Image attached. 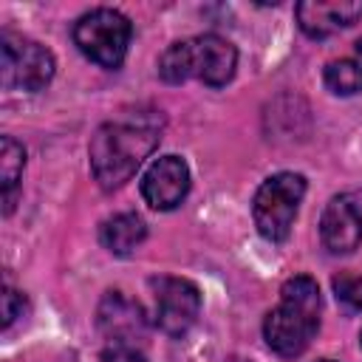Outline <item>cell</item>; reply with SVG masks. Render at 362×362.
<instances>
[{
    "instance_id": "17",
    "label": "cell",
    "mask_w": 362,
    "mask_h": 362,
    "mask_svg": "<svg viewBox=\"0 0 362 362\" xmlns=\"http://www.w3.org/2000/svg\"><path fill=\"white\" fill-rule=\"evenodd\" d=\"M102 362H147V356L136 345H107L102 351Z\"/></svg>"
},
{
    "instance_id": "2",
    "label": "cell",
    "mask_w": 362,
    "mask_h": 362,
    "mask_svg": "<svg viewBox=\"0 0 362 362\" xmlns=\"http://www.w3.org/2000/svg\"><path fill=\"white\" fill-rule=\"evenodd\" d=\"M320 311L322 297L317 280L308 274L288 277L280 288V303L263 320L266 345L283 359L300 356L320 331Z\"/></svg>"
},
{
    "instance_id": "8",
    "label": "cell",
    "mask_w": 362,
    "mask_h": 362,
    "mask_svg": "<svg viewBox=\"0 0 362 362\" xmlns=\"http://www.w3.org/2000/svg\"><path fill=\"white\" fill-rule=\"evenodd\" d=\"M320 238L331 255H348L362 243V192H345L325 204Z\"/></svg>"
},
{
    "instance_id": "15",
    "label": "cell",
    "mask_w": 362,
    "mask_h": 362,
    "mask_svg": "<svg viewBox=\"0 0 362 362\" xmlns=\"http://www.w3.org/2000/svg\"><path fill=\"white\" fill-rule=\"evenodd\" d=\"M334 297L337 303H342L348 311H362V274H351V272H339L334 280Z\"/></svg>"
},
{
    "instance_id": "3",
    "label": "cell",
    "mask_w": 362,
    "mask_h": 362,
    "mask_svg": "<svg viewBox=\"0 0 362 362\" xmlns=\"http://www.w3.org/2000/svg\"><path fill=\"white\" fill-rule=\"evenodd\" d=\"M238 68V51L218 34H201L173 42L158 59V76L170 85L201 79L209 88H223Z\"/></svg>"
},
{
    "instance_id": "1",
    "label": "cell",
    "mask_w": 362,
    "mask_h": 362,
    "mask_svg": "<svg viewBox=\"0 0 362 362\" xmlns=\"http://www.w3.org/2000/svg\"><path fill=\"white\" fill-rule=\"evenodd\" d=\"M164 119L158 110H133L122 119L105 122L88 147L90 173L102 189H119L141 161L158 147Z\"/></svg>"
},
{
    "instance_id": "12",
    "label": "cell",
    "mask_w": 362,
    "mask_h": 362,
    "mask_svg": "<svg viewBox=\"0 0 362 362\" xmlns=\"http://www.w3.org/2000/svg\"><path fill=\"white\" fill-rule=\"evenodd\" d=\"M147 238V226L136 212H119L102 221L99 226V240L110 255H130L133 249L141 246V240Z\"/></svg>"
},
{
    "instance_id": "7",
    "label": "cell",
    "mask_w": 362,
    "mask_h": 362,
    "mask_svg": "<svg viewBox=\"0 0 362 362\" xmlns=\"http://www.w3.org/2000/svg\"><path fill=\"white\" fill-rule=\"evenodd\" d=\"M150 288L156 300L153 322L158 325V331H164L167 337H184L201 314L198 286L184 277L161 274V277H150Z\"/></svg>"
},
{
    "instance_id": "10",
    "label": "cell",
    "mask_w": 362,
    "mask_h": 362,
    "mask_svg": "<svg viewBox=\"0 0 362 362\" xmlns=\"http://www.w3.org/2000/svg\"><path fill=\"white\" fill-rule=\"evenodd\" d=\"M297 25L311 40H325L362 20L359 0H305L294 6Z\"/></svg>"
},
{
    "instance_id": "5",
    "label": "cell",
    "mask_w": 362,
    "mask_h": 362,
    "mask_svg": "<svg viewBox=\"0 0 362 362\" xmlns=\"http://www.w3.org/2000/svg\"><path fill=\"white\" fill-rule=\"evenodd\" d=\"M305 195V178L300 173H274L269 175L252 201V215L257 232L272 240L283 243L291 232V223L297 218V206Z\"/></svg>"
},
{
    "instance_id": "4",
    "label": "cell",
    "mask_w": 362,
    "mask_h": 362,
    "mask_svg": "<svg viewBox=\"0 0 362 362\" xmlns=\"http://www.w3.org/2000/svg\"><path fill=\"white\" fill-rule=\"evenodd\" d=\"M71 34H74L76 48L90 62H96V65H102L107 71H116L127 57L133 25L116 8H93V11L82 14L74 23Z\"/></svg>"
},
{
    "instance_id": "9",
    "label": "cell",
    "mask_w": 362,
    "mask_h": 362,
    "mask_svg": "<svg viewBox=\"0 0 362 362\" xmlns=\"http://www.w3.org/2000/svg\"><path fill=\"white\" fill-rule=\"evenodd\" d=\"M189 192V167L178 156L156 158L141 175V195L153 209H175Z\"/></svg>"
},
{
    "instance_id": "16",
    "label": "cell",
    "mask_w": 362,
    "mask_h": 362,
    "mask_svg": "<svg viewBox=\"0 0 362 362\" xmlns=\"http://www.w3.org/2000/svg\"><path fill=\"white\" fill-rule=\"evenodd\" d=\"M0 303H3V328H11V322L17 320V317H23V308H25V297L20 294V291H14V288H3V297H0Z\"/></svg>"
},
{
    "instance_id": "14",
    "label": "cell",
    "mask_w": 362,
    "mask_h": 362,
    "mask_svg": "<svg viewBox=\"0 0 362 362\" xmlns=\"http://www.w3.org/2000/svg\"><path fill=\"white\" fill-rule=\"evenodd\" d=\"M322 79H325V88L337 96L362 93V40H356L354 57L328 62L322 71Z\"/></svg>"
},
{
    "instance_id": "13",
    "label": "cell",
    "mask_w": 362,
    "mask_h": 362,
    "mask_svg": "<svg viewBox=\"0 0 362 362\" xmlns=\"http://www.w3.org/2000/svg\"><path fill=\"white\" fill-rule=\"evenodd\" d=\"M23 167H25V150H23V144L14 141L11 136H3L0 139V181H3V204H6L3 209H6V215L17 204Z\"/></svg>"
},
{
    "instance_id": "11",
    "label": "cell",
    "mask_w": 362,
    "mask_h": 362,
    "mask_svg": "<svg viewBox=\"0 0 362 362\" xmlns=\"http://www.w3.org/2000/svg\"><path fill=\"white\" fill-rule=\"evenodd\" d=\"M99 331L110 339V345H133L144 337L147 320L136 300L124 297L122 291H107L96 311Z\"/></svg>"
},
{
    "instance_id": "18",
    "label": "cell",
    "mask_w": 362,
    "mask_h": 362,
    "mask_svg": "<svg viewBox=\"0 0 362 362\" xmlns=\"http://www.w3.org/2000/svg\"><path fill=\"white\" fill-rule=\"evenodd\" d=\"M320 362H334V359H320Z\"/></svg>"
},
{
    "instance_id": "6",
    "label": "cell",
    "mask_w": 362,
    "mask_h": 362,
    "mask_svg": "<svg viewBox=\"0 0 362 362\" xmlns=\"http://www.w3.org/2000/svg\"><path fill=\"white\" fill-rule=\"evenodd\" d=\"M54 54L23 34L3 31L0 34V82L6 90L37 93L54 79Z\"/></svg>"
}]
</instances>
